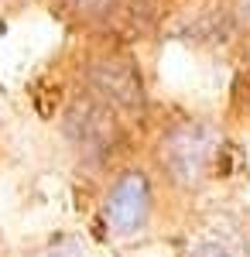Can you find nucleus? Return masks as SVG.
Listing matches in <instances>:
<instances>
[{
    "instance_id": "f257e3e1",
    "label": "nucleus",
    "mask_w": 250,
    "mask_h": 257,
    "mask_svg": "<svg viewBox=\"0 0 250 257\" xmlns=\"http://www.w3.org/2000/svg\"><path fill=\"white\" fill-rule=\"evenodd\" d=\"M223 148L219 123L199 113H182L161 127L154 141V165L178 192H199L209 182Z\"/></svg>"
},
{
    "instance_id": "20e7f679",
    "label": "nucleus",
    "mask_w": 250,
    "mask_h": 257,
    "mask_svg": "<svg viewBox=\"0 0 250 257\" xmlns=\"http://www.w3.org/2000/svg\"><path fill=\"white\" fill-rule=\"evenodd\" d=\"M154 206V189L144 168H123L103 199V219L116 237H134L148 226Z\"/></svg>"
},
{
    "instance_id": "0eeeda50",
    "label": "nucleus",
    "mask_w": 250,
    "mask_h": 257,
    "mask_svg": "<svg viewBox=\"0 0 250 257\" xmlns=\"http://www.w3.org/2000/svg\"><path fill=\"white\" fill-rule=\"evenodd\" d=\"M31 257H86L79 250L76 243H69V240H62V243H52V247H45V250H35Z\"/></svg>"
},
{
    "instance_id": "6e6552de",
    "label": "nucleus",
    "mask_w": 250,
    "mask_h": 257,
    "mask_svg": "<svg viewBox=\"0 0 250 257\" xmlns=\"http://www.w3.org/2000/svg\"><path fill=\"white\" fill-rule=\"evenodd\" d=\"M189 257H233L219 240H202V243H195L192 250H189Z\"/></svg>"
},
{
    "instance_id": "f03ea898",
    "label": "nucleus",
    "mask_w": 250,
    "mask_h": 257,
    "mask_svg": "<svg viewBox=\"0 0 250 257\" xmlns=\"http://www.w3.org/2000/svg\"><path fill=\"white\" fill-rule=\"evenodd\" d=\"M79 86L113 106L123 120H141L151 106L148 79L131 45L103 35L96 48H89L79 62Z\"/></svg>"
},
{
    "instance_id": "39448f33",
    "label": "nucleus",
    "mask_w": 250,
    "mask_h": 257,
    "mask_svg": "<svg viewBox=\"0 0 250 257\" xmlns=\"http://www.w3.org/2000/svg\"><path fill=\"white\" fill-rule=\"evenodd\" d=\"M55 4L79 24L103 28V35H110V24L134 7V0H55Z\"/></svg>"
},
{
    "instance_id": "423d86ee",
    "label": "nucleus",
    "mask_w": 250,
    "mask_h": 257,
    "mask_svg": "<svg viewBox=\"0 0 250 257\" xmlns=\"http://www.w3.org/2000/svg\"><path fill=\"white\" fill-rule=\"evenodd\" d=\"M219 7L230 28V41H240L250 52V0H219Z\"/></svg>"
},
{
    "instance_id": "1a4fd4ad",
    "label": "nucleus",
    "mask_w": 250,
    "mask_h": 257,
    "mask_svg": "<svg viewBox=\"0 0 250 257\" xmlns=\"http://www.w3.org/2000/svg\"><path fill=\"white\" fill-rule=\"evenodd\" d=\"M236 103L250 117V65H247V72H240V79H236Z\"/></svg>"
},
{
    "instance_id": "7ed1b4c3",
    "label": "nucleus",
    "mask_w": 250,
    "mask_h": 257,
    "mask_svg": "<svg viewBox=\"0 0 250 257\" xmlns=\"http://www.w3.org/2000/svg\"><path fill=\"white\" fill-rule=\"evenodd\" d=\"M123 127H127V120L82 86H76V93L62 106V138L76 151L79 161H86L93 168L116 158V151L127 141Z\"/></svg>"
}]
</instances>
